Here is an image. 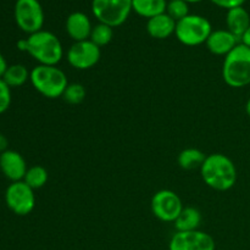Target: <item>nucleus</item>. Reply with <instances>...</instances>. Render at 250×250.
I'll use <instances>...</instances> for the list:
<instances>
[{"mask_svg":"<svg viewBox=\"0 0 250 250\" xmlns=\"http://www.w3.org/2000/svg\"><path fill=\"white\" fill-rule=\"evenodd\" d=\"M200 175L208 187L219 192H226L233 188L238 176L233 161L221 153L207 155L200 167Z\"/></svg>","mask_w":250,"mask_h":250,"instance_id":"1","label":"nucleus"},{"mask_svg":"<svg viewBox=\"0 0 250 250\" xmlns=\"http://www.w3.org/2000/svg\"><path fill=\"white\" fill-rule=\"evenodd\" d=\"M27 53L38 62V65L58 66L63 58V48L60 39L49 31L36 32L29 34Z\"/></svg>","mask_w":250,"mask_h":250,"instance_id":"2","label":"nucleus"},{"mask_svg":"<svg viewBox=\"0 0 250 250\" xmlns=\"http://www.w3.org/2000/svg\"><path fill=\"white\" fill-rule=\"evenodd\" d=\"M222 78L232 88H243L250 84V48L239 43L222 65Z\"/></svg>","mask_w":250,"mask_h":250,"instance_id":"3","label":"nucleus"},{"mask_svg":"<svg viewBox=\"0 0 250 250\" xmlns=\"http://www.w3.org/2000/svg\"><path fill=\"white\" fill-rule=\"evenodd\" d=\"M34 89L48 99L62 98L63 92L68 85L65 72L58 66L37 65L29 76Z\"/></svg>","mask_w":250,"mask_h":250,"instance_id":"4","label":"nucleus"},{"mask_svg":"<svg viewBox=\"0 0 250 250\" xmlns=\"http://www.w3.org/2000/svg\"><path fill=\"white\" fill-rule=\"evenodd\" d=\"M211 32V23L202 15L189 14L176 22L175 36L183 45L198 46L205 44Z\"/></svg>","mask_w":250,"mask_h":250,"instance_id":"5","label":"nucleus"},{"mask_svg":"<svg viewBox=\"0 0 250 250\" xmlns=\"http://www.w3.org/2000/svg\"><path fill=\"white\" fill-rule=\"evenodd\" d=\"M132 10V0H92L95 19L112 28L124 24Z\"/></svg>","mask_w":250,"mask_h":250,"instance_id":"6","label":"nucleus"},{"mask_svg":"<svg viewBox=\"0 0 250 250\" xmlns=\"http://www.w3.org/2000/svg\"><path fill=\"white\" fill-rule=\"evenodd\" d=\"M14 15L17 26L24 33L33 34L43 28L44 11L39 0H17Z\"/></svg>","mask_w":250,"mask_h":250,"instance_id":"7","label":"nucleus"},{"mask_svg":"<svg viewBox=\"0 0 250 250\" xmlns=\"http://www.w3.org/2000/svg\"><path fill=\"white\" fill-rule=\"evenodd\" d=\"M5 203L17 216H27L36 207V195L26 182H11L5 190Z\"/></svg>","mask_w":250,"mask_h":250,"instance_id":"8","label":"nucleus"},{"mask_svg":"<svg viewBox=\"0 0 250 250\" xmlns=\"http://www.w3.org/2000/svg\"><path fill=\"white\" fill-rule=\"evenodd\" d=\"M151 212L163 222H175L183 210V203L173 190L161 189L153 195L150 202Z\"/></svg>","mask_w":250,"mask_h":250,"instance_id":"9","label":"nucleus"},{"mask_svg":"<svg viewBox=\"0 0 250 250\" xmlns=\"http://www.w3.org/2000/svg\"><path fill=\"white\" fill-rule=\"evenodd\" d=\"M102 51L92 41L75 42L67 50V61L76 70H89L99 62Z\"/></svg>","mask_w":250,"mask_h":250,"instance_id":"10","label":"nucleus"},{"mask_svg":"<svg viewBox=\"0 0 250 250\" xmlns=\"http://www.w3.org/2000/svg\"><path fill=\"white\" fill-rule=\"evenodd\" d=\"M214 238L207 232L197 231L178 232L171 237L168 250H215Z\"/></svg>","mask_w":250,"mask_h":250,"instance_id":"11","label":"nucleus"},{"mask_svg":"<svg viewBox=\"0 0 250 250\" xmlns=\"http://www.w3.org/2000/svg\"><path fill=\"white\" fill-rule=\"evenodd\" d=\"M27 170L28 167L26 160L19 151L7 149L6 151L0 154V171L9 181H23Z\"/></svg>","mask_w":250,"mask_h":250,"instance_id":"12","label":"nucleus"},{"mask_svg":"<svg viewBox=\"0 0 250 250\" xmlns=\"http://www.w3.org/2000/svg\"><path fill=\"white\" fill-rule=\"evenodd\" d=\"M239 44V39L229 29H212L208 38L207 45L208 50L214 55L226 56Z\"/></svg>","mask_w":250,"mask_h":250,"instance_id":"13","label":"nucleus"},{"mask_svg":"<svg viewBox=\"0 0 250 250\" xmlns=\"http://www.w3.org/2000/svg\"><path fill=\"white\" fill-rule=\"evenodd\" d=\"M66 32L75 42H82L89 39L92 33V22L89 17L82 11H75L66 19Z\"/></svg>","mask_w":250,"mask_h":250,"instance_id":"14","label":"nucleus"},{"mask_svg":"<svg viewBox=\"0 0 250 250\" xmlns=\"http://www.w3.org/2000/svg\"><path fill=\"white\" fill-rule=\"evenodd\" d=\"M176 21L166 12L154 16L146 22V32L151 38L166 39L175 33Z\"/></svg>","mask_w":250,"mask_h":250,"instance_id":"15","label":"nucleus"},{"mask_svg":"<svg viewBox=\"0 0 250 250\" xmlns=\"http://www.w3.org/2000/svg\"><path fill=\"white\" fill-rule=\"evenodd\" d=\"M226 24L227 29L231 33H233L237 38L241 41L244 32L250 26V15L243 6L233 7V9L227 10L226 15Z\"/></svg>","mask_w":250,"mask_h":250,"instance_id":"16","label":"nucleus"},{"mask_svg":"<svg viewBox=\"0 0 250 250\" xmlns=\"http://www.w3.org/2000/svg\"><path fill=\"white\" fill-rule=\"evenodd\" d=\"M202 212L197 208L186 207L183 208V210L173 224H175L176 231L178 232L197 231L202 224Z\"/></svg>","mask_w":250,"mask_h":250,"instance_id":"17","label":"nucleus"},{"mask_svg":"<svg viewBox=\"0 0 250 250\" xmlns=\"http://www.w3.org/2000/svg\"><path fill=\"white\" fill-rule=\"evenodd\" d=\"M166 6H167L166 0H132L133 11L148 20L166 12Z\"/></svg>","mask_w":250,"mask_h":250,"instance_id":"18","label":"nucleus"},{"mask_svg":"<svg viewBox=\"0 0 250 250\" xmlns=\"http://www.w3.org/2000/svg\"><path fill=\"white\" fill-rule=\"evenodd\" d=\"M29 76H31V72L27 70L26 66L22 63H14V65H9L7 70L5 71L2 81L10 88H17L22 87L29 80Z\"/></svg>","mask_w":250,"mask_h":250,"instance_id":"19","label":"nucleus"},{"mask_svg":"<svg viewBox=\"0 0 250 250\" xmlns=\"http://www.w3.org/2000/svg\"><path fill=\"white\" fill-rule=\"evenodd\" d=\"M205 158L207 155L199 149L187 148L178 154L177 163L183 170H194V168L202 167Z\"/></svg>","mask_w":250,"mask_h":250,"instance_id":"20","label":"nucleus"},{"mask_svg":"<svg viewBox=\"0 0 250 250\" xmlns=\"http://www.w3.org/2000/svg\"><path fill=\"white\" fill-rule=\"evenodd\" d=\"M49 180V173L45 167L41 165H34L28 167L26 176L23 178V182H26L32 189H39L46 185Z\"/></svg>","mask_w":250,"mask_h":250,"instance_id":"21","label":"nucleus"},{"mask_svg":"<svg viewBox=\"0 0 250 250\" xmlns=\"http://www.w3.org/2000/svg\"><path fill=\"white\" fill-rule=\"evenodd\" d=\"M112 37H114V28L99 22L98 24L93 26L89 41L102 48V46H106L112 41Z\"/></svg>","mask_w":250,"mask_h":250,"instance_id":"22","label":"nucleus"},{"mask_svg":"<svg viewBox=\"0 0 250 250\" xmlns=\"http://www.w3.org/2000/svg\"><path fill=\"white\" fill-rule=\"evenodd\" d=\"M85 95H87V92H85L84 85L81 83H68L62 98L67 104L78 105L85 99Z\"/></svg>","mask_w":250,"mask_h":250,"instance_id":"23","label":"nucleus"},{"mask_svg":"<svg viewBox=\"0 0 250 250\" xmlns=\"http://www.w3.org/2000/svg\"><path fill=\"white\" fill-rule=\"evenodd\" d=\"M166 14L177 22L189 15V5L185 0H170L166 6Z\"/></svg>","mask_w":250,"mask_h":250,"instance_id":"24","label":"nucleus"},{"mask_svg":"<svg viewBox=\"0 0 250 250\" xmlns=\"http://www.w3.org/2000/svg\"><path fill=\"white\" fill-rule=\"evenodd\" d=\"M11 105V88L0 78V115L4 114Z\"/></svg>","mask_w":250,"mask_h":250,"instance_id":"25","label":"nucleus"},{"mask_svg":"<svg viewBox=\"0 0 250 250\" xmlns=\"http://www.w3.org/2000/svg\"><path fill=\"white\" fill-rule=\"evenodd\" d=\"M215 5L222 7V9H233V7L243 6L246 0H211Z\"/></svg>","mask_w":250,"mask_h":250,"instance_id":"26","label":"nucleus"},{"mask_svg":"<svg viewBox=\"0 0 250 250\" xmlns=\"http://www.w3.org/2000/svg\"><path fill=\"white\" fill-rule=\"evenodd\" d=\"M7 67H9V65H7L6 62V59H5L4 55L0 53V78H2V76H4L5 71L7 70Z\"/></svg>","mask_w":250,"mask_h":250,"instance_id":"27","label":"nucleus"},{"mask_svg":"<svg viewBox=\"0 0 250 250\" xmlns=\"http://www.w3.org/2000/svg\"><path fill=\"white\" fill-rule=\"evenodd\" d=\"M7 146H9V141H7V138L4 136V134L0 133V154L6 151Z\"/></svg>","mask_w":250,"mask_h":250,"instance_id":"28","label":"nucleus"},{"mask_svg":"<svg viewBox=\"0 0 250 250\" xmlns=\"http://www.w3.org/2000/svg\"><path fill=\"white\" fill-rule=\"evenodd\" d=\"M17 49H19L20 51H24V53H27V50H28V41L26 39H20L19 42H17Z\"/></svg>","mask_w":250,"mask_h":250,"instance_id":"29","label":"nucleus"},{"mask_svg":"<svg viewBox=\"0 0 250 250\" xmlns=\"http://www.w3.org/2000/svg\"><path fill=\"white\" fill-rule=\"evenodd\" d=\"M241 43L244 44V45L249 46V48H250V26L248 27V29H247V31L244 32L243 36H242Z\"/></svg>","mask_w":250,"mask_h":250,"instance_id":"30","label":"nucleus"},{"mask_svg":"<svg viewBox=\"0 0 250 250\" xmlns=\"http://www.w3.org/2000/svg\"><path fill=\"white\" fill-rule=\"evenodd\" d=\"M246 112H247V115H248V116L250 117V98H249L248 102H247V105H246Z\"/></svg>","mask_w":250,"mask_h":250,"instance_id":"31","label":"nucleus"},{"mask_svg":"<svg viewBox=\"0 0 250 250\" xmlns=\"http://www.w3.org/2000/svg\"><path fill=\"white\" fill-rule=\"evenodd\" d=\"M185 1H187L188 4H189V2H199L202 1V0H185Z\"/></svg>","mask_w":250,"mask_h":250,"instance_id":"32","label":"nucleus"}]
</instances>
